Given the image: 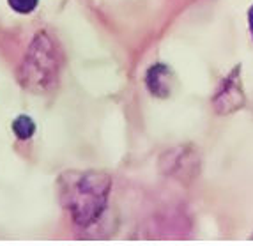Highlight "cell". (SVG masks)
Segmentation results:
<instances>
[{
	"mask_svg": "<svg viewBox=\"0 0 253 246\" xmlns=\"http://www.w3.org/2000/svg\"><path fill=\"white\" fill-rule=\"evenodd\" d=\"M11 9H14L20 14H29L38 7L39 0H7Z\"/></svg>",
	"mask_w": 253,
	"mask_h": 246,
	"instance_id": "6",
	"label": "cell"
},
{
	"mask_svg": "<svg viewBox=\"0 0 253 246\" xmlns=\"http://www.w3.org/2000/svg\"><path fill=\"white\" fill-rule=\"evenodd\" d=\"M248 21H250V30H252V34H253V5L248 13Z\"/></svg>",
	"mask_w": 253,
	"mask_h": 246,
	"instance_id": "7",
	"label": "cell"
},
{
	"mask_svg": "<svg viewBox=\"0 0 253 246\" xmlns=\"http://www.w3.org/2000/svg\"><path fill=\"white\" fill-rule=\"evenodd\" d=\"M59 46L46 32H41L32 39L20 68L21 85L29 90H36V92L50 90L59 80Z\"/></svg>",
	"mask_w": 253,
	"mask_h": 246,
	"instance_id": "2",
	"label": "cell"
},
{
	"mask_svg": "<svg viewBox=\"0 0 253 246\" xmlns=\"http://www.w3.org/2000/svg\"><path fill=\"white\" fill-rule=\"evenodd\" d=\"M62 202L76 225L89 227L101 216L108 202L112 179L105 172H68L60 179Z\"/></svg>",
	"mask_w": 253,
	"mask_h": 246,
	"instance_id": "1",
	"label": "cell"
},
{
	"mask_svg": "<svg viewBox=\"0 0 253 246\" xmlns=\"http://www.w3.org/2000/svg\"><path fill=\"white\" fill-rule=\"evenodd\" d=\"M237 75H239V68L234 69L228 75L227 80H223L219 90L216 92L214 101H212L216 114H232V112L243 108V105H245V92L241 89Z\"/></svg>",
	"mask_w": 253,
	"mask_h": 246,
	"instance_id": "3",
	"label": "cell"
},
{
	"mask_svg": "<svg viewBox=\"0 0 253 246\" xmlns=\"http://www.w3.org/2000/svg\"><path fill=\"white\" fill-rule=\"evenodd\" d=\"M13 131L20 140H29L36 131V124H34V121L30 119V117H27V115H20L13 123Z\"/></svg>",
	"mask_w": 253,
	"mask_h": 246,
	"instance_id": "5",
	"label": "cell"
},
{
	"mask_svg": "<svg viewBox=\"0 0 253 246\" xmlns=\"http://www.w3.org/2000/svg\"><path fill=\"white\" fill-rule=\"evenodd\" d=\"M147 87L158 98H169L173 87V75L167 66H152L147 73Z\"/></svg>",
	"mask_w": 253,
	"mask_h": 246,
	"instance_id": "4",
	"label": "cell"
}]
</instances>
